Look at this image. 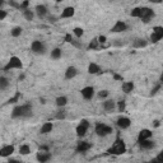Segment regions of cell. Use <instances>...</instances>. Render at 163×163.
<instances>
[{
  "mask_svg": "<svg viewBox=\"0 0 163 163\" xmlns=\"http://www.w3.org/2000/svg\"><path fill=\"white\" fill-rule=\"evenodd\" d=\"M32 116V106L30 103H26L22 106H16L12 111V117L18 119V117H30Z\"/></svg>",
  "mask_w": 163,
  "mask_h": 163,
  "instance_id": "obj_1",
  "label": "cell"
},
{
  "mask_svg": "<svg viewBox=\"0 0 163 163\" xmlns=\"http://www.w3.org/2000/svg\"><path fill=\"white\" fill-rule=\"evenodd\" d=\"M126 152V145L124 143V140L121 138H117L115 140V143L112 144V147L107 151V153L110 154H115V155H120V154H124Z\"/></svg>",
  "mask_w": 163,
  "mask_h": 163,
  "instance_id": "obj_2",
  "label": "cell"
},
{
  "mask_svg": "<svg viewBox=\"0 0 163 163\" xmlns=\"http://www.w3.org/2000/svg\"><path fill=\"white\" fill-rule=\"evenodd\" d=\"M22 66H23V64H22V61H20V59L17 58V56H12L10 60L4 66L3 70L4 72H8V70H10V69H22Z\"/></svg>",
  "mask_w": 163,
  "mask_h": 163,
  "instance_id": "obj_3",
  "label": "cell"
},
{
  "mask_svg": "<svg viewBox=\"0 0 163 163\" xmlns=\"http://www.w3.org/2000/svg\"><path fill=\"white\" fill-rule=\"evenodd\" d=\"M111 133H112V127L105 125V124H101V122L96 124V134L98 136H107Z\"/></svg>",
  "mask_w": 163,
  "mask_h": 163,
  "instance_id": "obj_4",
  "label": "cell"
},
{
  "mask_svg": "<svg viewBox=\"0 0 163 163\" xmlns=\"http://www.w3.org/2000/svg\"><path fill=\"white\" fill-rule=\"evenodd\" d=\"M162 38H163V27H154L151 34V41L153 44H155V42L161 41Z\"/></svg>",
  "mask_w": 163,
  "mask_h": 163,
  "instance_id": "obj_5",
  "label": "cell"
},
{
  "mask_svg": "<svg viewBox=\"0 0 163 163\" xmlns=\"http://www.w3.org/2000/svg\"><path fill=\"white\" fill-rule=\"evenodd\" d=\"M154 17V12L149 8H141V13H140V19L143 20L144 23H148L149 20Z\"/></svg>",
  "mask_w": 163,
  "mask_h": 163,
  "instance_id": "obj_6",
  "label": "cell"
},
{
  "mask_svg": "<svg viewBox=\"0 0 163 163\" xmlns=\"http://www.w3.org/2000/svg\"><path fill=\"white\" fill-rule=\"evenodd\" d=\"M89 127V122L87 120H82L80 124L76 126V135L78 136H84L87 134V130Z\"/></svg>",
  "mask_w": 163,
  "mask_h": 163,
  "instance_id": "obj_7",
  "label": "cell"
},
{
  "mask_svg": "<svg viewBox=\"0 0 163 163\" xmlns=\"http://www.w3.org/2000/svg\"><path fill=\"white\" fill-rule=\"evenodd\" d=\"M31 50H32L34 54H41V55H44L45 51H46V48H45V45L42 44L41 41H33L32 45H31Z\"/></svg>",
  "mask_w": 163,
  "mask_h": 163,
  "instance_id": "obj_8",
  "label": "cell"
},
{
  "mask_svg": "<svg viewBox=\"0 0 163 163\" xmlns=\"http://www.w3.org/2000/svg\"><path fill=\"white\" fill-rule=\"evenodd\" d=\"M126 30H127V26L124 22H121V20H119V22H116V24L111 28L110 32L111 33H120V32H124Z\"/></svg>",
  "mask_w": 163,
  "mask_h": 163,
  "instance_id": "obj_9",
  "label": "cell"
},
{
  "mask_svg": "<svg viewBox=\"0 0 163 163\" xmlns=\"http://www.w3.org/2000/svg\"><path fill=\"white\" fill-rule=\"evenodd\" d=\"M94 96V89L93 87H84L82 89V97L84 100H92Z\"/></svg>",
  "mask_w": 163,
  "mask_h": 163,
  "instance_id": "obj_10",
  "label": "cell"
},
{
  "mask_svg": "<svg viewBox=\"0 0 163 163\" xmlns=\"http://www.w3.org/2000/svg\"><path fill=\"white\" fill-rule=\"evenodd\" d=\"M116 124H117V126L120 127V129L124 130V129H127V127L131 125V121H130L129 117H124V116H122V117H120V119L117 120Z\"/></svg>",
  "mask_w": 163,
  "mask_h": 163,
  "instance_id": "obj_11",
  "label": "cell"
},
{
  "mask_svg": "<svg viewBox=\"0 0 163 163\" xmlns=\"http://www.w3.org/2000/svg\"><path fill=\"white\" fill-rule=\"evenodd\" d=\"M90 149V144L88 143V141H80V143H78L76 148H75V151L78 153H84V152H87Z\"/></svg>",
  "mask_w": 163,
  "mask_h": 163,
  "instance_id": "obj_12",
  "label": "cell"
},
{
  "mask_svg": "<svg viewBox=\"0 0 163 163\" xmlns=\"http://www.w3.org/2000/svg\"><path fill=\"white\" fill-rule=\"evenodd\" d=\"M51 159V153H48V152H42L40 151L37 153V161L41 162V163H44V162H47V161H50Z\"/></svg>",
  "mask_w": 163,
  "mask_h": 163,
  "instance_id": "obj_13",
  "label": "cell"
},
{
  "mask_svg": "<svg viewBox=\"0 0 163 163\" xmlns=\"http://www.w3.org/2000/svg\"><path fill=\"white\" fill-rule=\"evenodd\" d=\"M14 153V147L13 145H5L0 149V155L2 157H9Z\"/></svg>",
  "mask_w": 163,
  "mask_h": 163,
  "instance_id": "obj_14",
  "label": "cell"
},
{
  "mask_svg": "<svg viewBox=\"0 0 163 163\" xmlns=\"http://www.w3.org/2000/svg\"><path fill=\"white\" fill-rule=\"evenodd\" d=\"M152 138V131L149 129H143L140 133H139V136H138V141H143L145 139H151Z\"/></svg>",
  "mask_w": 163,
  "mask_h": 163,
  "instance_id": "obj_15",
  "label": "cell"
},
{
  "mask_svg": "<svg viewBox=\"0 0 163 163\" xmlns=\"http://www.w3.org/2000/svg\"><path fill=\"white\" fill-rule=\"evenodd\" d=\"M139 145H140L141 149L149 151V149H152V148L154 147V141H152L151 139H145V140H143V141H140Z\"/></svg>",
  "mask_w": 163,
  "mask_h": 163,
  "instance_id": "obj_16",
  "label": "cell"
},
{
  "mask_svg": "<svg viewBox=\"0 0 163 163\" xmlns=\"http://www.w3.org/2000/svg\"><path fill=\"white\" fill-rule=\"evenodd\" d=\"M74 13H75V9L73 8V6H68V8H65L62 10L61 18H72L74 16Z\"/></svg>",
  "mask_w": 163,
  "mask_h": 163,
  "instance_id": "obj_17",
  "label": "cell"
},
{
  "mask_svg": "<svg viewBox=\"0 0 163 163\" xmlns=\"http://www.w3.org/2000/svg\"><path fill=\"white\" fill-rule=\"evenodd\" d=\"M76 74H78L76 68H74V66H69V68L66 69V72H65V78H66V79H73V78H74Z\"/></svg>",
  "mask_w": 163,
  "mask_h": 163,
  "instance_id": "obj_18",
  "label": "cell"
},
{
  "mask_svg": "<svg viewBox=\"0 0 163 163\" xmlns=\"http://www.w3.org/2000/svg\"><path fill=\"white\" fill-rule=\"evenodd\" d=\"M148 45V42H147V40H144V38H136L135 41L133 42V46L135 47V48H143V47H145Z\"/></svg>",
  "mask_w": 163,
  "mask_h": 163,
  "instance_id": "obj_19",
  "label": "cell"
},
{
  "mask_svg": "<svg viewBox=\"0 0 163 163\" xmlns=\"http://www.w3.org/2000/svg\"><path fill=\"white\" fill-rule=\"evenodd\" d=\"M36 13L40 18H44L46 14H47V8L45 5H37L36 6Z\"/></svg>",
  "mask_w": 163,
  "mask_h": 163,
  "instance_id": "obj_20",
  "label": "cell"
},
{
  "mask_svg": "<svg viewBox=\"0 0 163 163\" xmlns=\"http://www.w3.org/2000/svg\"><path fill=\"white\" fill-rule=\"evenodd\" d=\"M100 72H101V69H100V66H98L97 64H94V62L89 64V66H88V73L89 74H98Z\"/></svg>",
  "mask_w": 163,
  "mask_h": 163,
  "instance_id": "obj_21",
  "label": "cell"
},
{
  "mask_svg": "<svg viewBox=\"0 0 163 163\" xmlns=\"http://www.w3.org/2000/svg\"><path fill=\"white\" fill-rule=\"evenodd\" d=\"M52 127H54V125L51 124V122H45L44 125H42V127H41V134H47V133H51V130H52Z\"/></svg>",
  "mask_w": 163,
  "mask_h": 163,
  "instance_id": "obj_22",
  "label": "cell"
},
{
  "mask_svg": "<svg viewBox=\"0 0 163 163\" xmlns=\"http://www.w3.org/2000/svg\"><path fill=\"white\" fill-rule=\"evenodd\" d=\"M134 89V83L133 82H125L122 84V90L125 92V93H130V92H133Z\"/></svg>",
  "mask_w": 163,
  "mask_h": 163,
  "instance_id": "obj_23",
  "label": "cell"
},
{
  "mask_svg": "<svg viewBox=\"0 0 163 163\" xmlns=\"http://www.w3.org/2000/svg\"><path fill=\"white\" fill-rule=\"evenodd\" d=\"M115 102H113L112 100H108V101H105L103 102V108L105 111H112L113 108H115Z\"/></svg>",
  "mask_w": 163,
  "mask_h": 163,
  "instance_id": "obj_24",
  "label": "cell"
},
{
  "mask_svg": "<svg viewBox=\"0 0 163 163\" xmlns=\"http://www.w3.org/2000/svg\"><path fill=\"white\" fill-rule=\"evenodd\" d=\"M89 50H97V48H100V41H98V38H93L90 41V44L88 46Z\"/></svg>",
  "mask_w": 163,
  "mask_h": 163,
  "instance_id": "obj_25",
  "label": "cell"
},
{
  "mask_svg": "<svg viewBox=\"0 0 163 163\" xmlns=\"http://www.w3.org/2000/svg\"><path fill=\"white\" fill-rule=\"evenodd\" d=\"M19 153L22 154V155H27V154H30V153H31V149H30V147H28L27 144H23V145H20V148H19Z\"/></svg>",
  "mask_w": 163,
  "mask_h": 163,
  "instance_id": "obj_26",
  "label": "cell"
},
{
  "mask_svg": "<svg viewBox=\"0 0 163 163\" xmlns=\"http://www.w3.org/2000/svg\"><path fill=\"white\" fill-rule=\"evenodd\" d=\"M22 31H23V30H22L20 27H14L13 30L10 31V34H12L13 37H19L20 34H22Z\"/></svg>",
  "mask_w": 163,
  "mask_h": 163,
  "instance_id": "obj_27",
  "label": "cell"
},
{
  "mask_svg": "<svg viewBox=\"0 0 163 163\" xmlns=\"http://www.w3.org/2000/svg\"><path fill=\"white\" fill-rule=\"evenodd\" d=\"M68 100H66V97H58L56 98V105L59 106V107H64V106L66 105Z\"/></svg>",
  "mask_w": 163,
  "mask_h": 163,
  "instance_id": "obj_28",
  "label": "cell"
},
{
  "mask_svg": "<svg viewBox=\"0 0 163 163\" xmlns=\"http://www.w3.org/2000/svg\"><path fill=\"white\" fill-rule=\"evenodd\" d=\"M51 58L55 59V60L61 58V50L60 48H54V50L51 51Z\"/></svg>",
  "mask_w": 163,
  "mask_h": 163,
  "instance_id": "obj_29",
  "label": "cell"
},
{
  "mask_svg": "<svg viewBox=\"0 0 163 163\" xmlns=\"http://www.w3.org/2000/svg\"><path fill=\"white\" fill-rule=\"evenodd\" d=\"M23 16L27 20H32L33 19V12L30 9H26V10H23Z\"/></svg>",
  "mask_w": 163,
  "mask_h": 163,
  "instance_id": "obj_30",
  "label": "cell"
},
{
  "mask_svg": "<svg viewBox=\"0 0 163 163\" xmlns=\"http://www.w3.org/2000/svg\"><path fill=\"white\" fill-rule=\"evenodd\" d=\"M6 87H8V79L5 76H2L0 78V89L4 90Z\"/></svg>",
  "mask_w": 163,
  "mask_h": 163,
  "instance_id": "obj_31",
  "label": "cell"
},
{
  "mask_svg": "<svg viewBox=\"0 0 163 163\" xmlns=\"http://www.w3.org/2000/svg\"><path fill=\"white\" fill-rule=\"evenodd\" d=\"M140 13H141V8H134L130 13V16L134 18H140Z\"/></svg>",
  "mask_w": 163,
  "mask_h": 163,
  "instance_id": "obj_32",
  "label": "cell"
},
{
  "mask_svg": "<svg viewBox=\"0 0 163 163\" xmlns=\"http://www.w3.org/2000/svg\"><path fill=\"white\" fill-rule=\"evenodd\" d=\"M73 32H74V34H75L76 37H82V36H83V33H84V31L82 30V28H79V27L74 28V30H73Z\"/></svg>",
  "mask_w": 163,
  "mask_h": 163,
  "instance_id": "obj_33",
  "label": "cell"
},
{
  "mask_svg": "<svg viewBox=\"0 0 163 163\" xmlns=\"http://www.w3.org/2000/svg\"><path fill=\"white\" fill-rule=\"evenodd\" d=\"M125 107H126L125 101H120V102H117V108H119L120 112H124V111H125Z\"/></svg>",
  "mask_w": 163,
  "mask_h": 163,
  "instance_id": "obj_34",
  "label": "cell"
},
{
  "mask_svg": "<svg viewBox=\"0 0 163 163\" xmlns=\"http://www.w3.org/2000/svg\"><path fill=\"white\" fill-rule=\"evenodd\" d=\"M56 119H58V120H64V119H65V111L60 110L58 113H56Z\"/></svg>",
  "mask_w": 163,
  "mask_h": 163,
  "instance_id": "obj_35",
  "label": "cell"
},
{
  "mask_svg": "<svg viewBox=\"0 0 163 163\" xmlns=\"http://www.w3.org/2000/svg\"><path fill=\"white\" fill-rule=\"evenodd\" d=\"M161 87H162V82L159 83V84H157V86H155L153 89H152V92H151V96H154L155 93H157V92L161 89Z\"/></svg>",
  "mask_w": 163,
  "mask_h": 163,
  "instance_id": "obj_36",
  "label": "cell"
},
{
  "mask_svg": "<svg viewBox=\"0 0 163 163\" xmlns=\"http://www.w3.org/2000/svg\"><path fill=\"white\" fill-rule=\"evenodd\" d=\"M9 5L13 6V8H16V9H20V4H18L16 0H9Z\"/></svg>",
  "mask_w": 163,
  "mask_h": 163,
  "instance_id": "obj_37",
  "label": "cell"
},
{
  "mask_svg": "<svg viewBox=\"0 0 163 163\" xmlns=\"http://www.w3.org/2000/svg\"><path fill=\"white\" fill-rule=\"evenodd\" d=\"M19 97H20V93H17L16 96H14V97H12L10 100L8 101V103H16V102L19 100Z\"/></svg>",
  "mask_w": 163,
  "mask_h": 163,
  "instance_id": "obj_38",
  "label": "cell"
},
{
  "mask_svg": "<svg viewBox=\"0 0 163 163\" xmlns=\"http://www.w3.org/2000/svg\"><path fill=\"white\" fill-rule=\"evenodd\" d=\"M108 94H110V92H108V90H101L100 93H98V97H100V98H106Z\"/></svg>",
  "mask_w": 163,
  "mask_h": 163,
  "instance_id": "obj_39",
  "label": "cell"
},
{
  "mask_svg": "<svg viewBox=\"0 0 163 163\" xmlns=\"http://www.w3.org/2000/svg\"><path fill=\"white\" fill-rule=\"evenodd\" d=\"M28 5H30V2H28V0L23 2L22 4H20V10H26V9H28Z\"/></svg>",
  "mask_w": 163,
  "mask_h": 163,
  "instance_id": "obj_40",
  "label": "cell"
},
{
  "mask_svg": "<svg viewBox=\"0 0 163 163\" xmlns=\"http://www.w3.org/2000/svg\"><path fill=\"white\" fill-rule=\"evenodd\" d=\"M5 17H6V12L5 10H2V13H0V20H4Z\"/></svg>",
  "mask_w": 163,
  "mask_h": 163,
  "instance_id": "obj_41",
  "label": "cell"
},
{
  "mask_svg": "<svg viewBox=\"0 0 163 163\" xmlns=\"http://www.w3.org/2000/svg\"><path fill=\"white\" fill-rule=\"evenodd\" d=\"M98 41H100V44L102 45V44H105V42H106V37L105 36H100V37H98Z\"/></svg>",
  "mask_w": 163,
  "mask_h": 163,
  "instance_id": "obj_42",
  "label": "cell"
},
{
  "mask_svg": "<svg viewBox=\"0 0 163 163\" xmlns=\"http://www.w3.org/2000/svg\"><path fill=\"white\" fill-rule=\"evenodd\" d=\"M113 78H115L116 80H122V76L119 75V74H113Z\"/></svg>",
  "mask_w": 163,
  "mask_h": 163,
  "instance_id": "obj_43",
  "label": "cell"
},
{
  "mask_svg": "<svg viewBox=\"0 0 163 163\" xmlns=\"http://www.w3.org/2000/svg\"><path fill=\"white\" fill-rule=\"evenodd\" d=\"M40 151H46V152H48V148H47L46 145H41V147H40Z\"/></svg>",
  "mask_w": 163,
  "mask_h": 163,
  "instance_id": "obj_44",
  "label": "cell"
},
{
  "mask_svg": "<svg viewBox=\"0 0 163 163\" xmlns=\"http://www.w3.org/2000/svg\"><path fill=\"white\" fill-rule=\"evenodd\" d=\"M163 2V0H151V3H153V4H161Z\"/></svg>",
  "mask_w": 163,
  "mask_h": 163,
  "instance_id": "obj_45",
  "label": "cell"
},
{
  "mask_svg": "<svg viewBox=\"0 0 163 163\" xmlns=\"http://www.w3.org/2000/svg\"><path fill=\"white\" fill-rule=\"evenodd\" d=\"M157 159H158V161H162V159H163V151L159 153V155L157 157Z\"/></svg>",
  "mask_w": 163,
  "mask_h": 163,
  "instance_id": "obj_46",
  "label": "cell"
},
{
  "mask_svg": "<svg viewBox=\"0 0 163 163\" xmlns=\"http://www.w3.org/2000/svg\"><path fill=\"white\" fill-rule=\"evenodd\" d=\"M50 22L55 23V22H56V18H55V17H50Z\"/></svg>",
  "mask_w": 163,
  "mask_h": 163,
  "instance_id": "obj_47",
  "label": "cell"
},
{
  "mask_svg": "<svg viewBox=\"0 0 163 163\" xmlns=\"http://www.w3.org/2000/svg\"><path fill=\"white\" fill-rule=\"evenodd\" d=\"M159 126V121H154V127H158Z\"/></svg>",
  "mask_w": 163,
  "mask_h": 163,
  "instance_id": "obj_48",
  "label": "cell"
},
{
  "mask_svg": "<svg viewBox=\"0 0 163 163\" xmlns=\"http://www.w3.org/2000/svg\"><path fill=\"white\" fill-rule=\"evenodd\" d=\"M161 82L163 83V73H162V75H161Z\"/></svg>",
  "mask_w": 163,
  "mask_h": 163,
  "instance_id": "obj_49",
  "label": "cell"
},
{
  "mask_svg": "<svg viewBox=\"0 0 163 163\" xmlns=\"http://www.w3.org/2000/svg\"><path fill=\"white\" fill-rule=\"evenodd\" d=\"M56 2H58V3H61V2H62V0H56Z\"/></svg>",
  "mask_w": 163,
  "mask_h": 163,
  "instance_id": "obj_50",
  "label": "cell"
}]
</instances>
